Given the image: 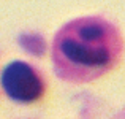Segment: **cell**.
Instances as JSON below:
<instances>
[{
    "instance_id": "1",
    "label": "cell",
    "mask_w": 125,
    "mask_h": 119,
    "mask_svg": "<svg viewBox=\"0 0 125 119\" xmlns=\"http://www.w3.org/2000/svg\"><path fill=\"white\" fill-rule=\"evenodd\" d=\"M122 51V37L113 24L101 18H79L57 32L51 56L59 78L84 84L113 70Z\"/></svg>"
},
{
    "instance_id": "2",
    "label": "cell",
    "mask_w": 125,
    "mask_h": 119,
    "mask_svg": "<svg viewBox=\"0 0 125 119\" xmlns=\"http://www.w3.org/2000/svg\"><path fill=\"white\" fill-rule=\"evenodd\" d=\"M2 86L13 100L30 103L35 102L44 92V83L40 75L29 64L14 60L2 73Z\"/></svg>"
}]
</instances>
